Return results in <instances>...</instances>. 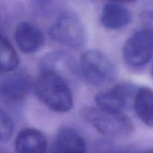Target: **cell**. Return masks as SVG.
<instances>
[{
	"label": "cell",
	"mask_w": 153,
	"mask_h": 153,
	"mask_svg": "<svg viewBox=\"0 0 153 153\" xmlns=\"http://www.w3.org/2000/svg\"><path fill=\"white\" fill-rule=\"evenodd\" d=\"M0 153H8V152H7L6 150H4V149H0Z\"/></svg>",
	"instance_id": "cell-19"
},
{
	"label": "cell",
	"mask_w": 153,
	"mask_h": 153,
	"mask_svg": "<svg viewBox=\"0 0 153 153\" xmlns=\"http://www.w3.org/2000/svg\"><path fill=\"white\" fill-rule=\"evenodd\" d=\"M131 21V13L120 3L109 1L102 7L100 22L107 29H120L128 25Z\"/></svg>",
	"instance_id": "cell-11"
},
{
	"label": "cell",
	"mask_w": 153,
	"mask_h": 153,
	"mask_svg": "<svg viewBox=\"0 0 153 153\" xmlns=\"http://www.w3.org/2000/svg\"><path fill=\"white\" fill-rule=\"evenodd\" d=\"M146 153H153V148H152V149H151L150 150L147 151V152H146Z\"/></svg>",
	"instance_id": "cell-21"
},
{
	"label": "cell",
	"mask_w": 153,
	"mask_h": 153,
	"mask_svg": "<svg viewBox=\"0 0 153 153\" xmlns=\"http://www.w3.org/2000/svg\"><path fill=\"white\" fill-rule=\"evenodd\" d=\"M82 114L90 125L106 137H123L131 134L134 129L132 120L123 112L109 111L99 107H86Z\"/></svg>",
	"instance_id": "cell-2"
},
{
	"label": "cell",
	"mask_w": 153,
	"mask_h": 153,
	"mask_svg": "<svg viewBox=\"0 0 153 153\" xmlns=\"http://www.w3.org/2000/svg\"><path fill=\"white\" fill-rule=\"evenodd\" d=\"M47 140L44 134L33 128L20 131L15 140L16 153H46Z\"/></svg>",
	"instance_id": "cell-12"
},
{
	"label": "cell",
	"mask_w": 153,
	"mask_h": 153,
	"mask_svg": "<svg viewBox=\"0 0 153 153\" xmlns=\"http://www.w3.org/2000/svg\"><path fill=\"white\" fill-rule=\"evenodd\" d=\"M109 1H112V2H117L120 3V4H125V3H131L134 2L136 0H108Z\"/></svg>",
	"instance_id": "cell-17"
},
{
	"label": "cell",
	"mask_w": 153,
	"mask_h": 153,
	"mask_svg": "<svg viewBox=\"0 0 153 153\" xmlns=\"http://www.w3.org/2000/svg\"><path fill=\"white\" fill-rule=\"evenodd\" d=\"M14 37L18 47L25 54L37 52L44 42L41 30L29 22H22L16 26Z\"/></svg>",
	"instance_id": "cell-9"
},
{
	"label": "cell",
	"mask_w": 153,
	"mask_h": 153,
	"mask_svg": "<svg viewBox=\"0 0 153 153\" xmlns=\"http://www.w3.org/2000/svg\"><path fill=\"white\" fill-rule=\"evenodd\" d=\"M2 28H3V19H2V16H1V13H0V34H1Z\"/></svg>",
	"instance_id": "cell-18"
},
{
	"label": "cell",
	"mask_w": 153,
	"mask_h": 153,
	"mask_svg": "<svg viewBox=\"0 0 153 153\" xmlns=\"http://www.w3.org/2000/svg\"><path fill=\"white\" fill-rule=\"evenodd\" d=\"M151 75H152V77L153 79V64H152V68H151Z\"/></svg>",
	"instance_id": "cell-20"
},
{
	"label": "cell",
	"mask_w": 153,
	"mask_h": 153,
	"mask_svg": "<svg viewBox=\"0 0 153 153\" xmlns=\"http://www.w3.org/2000/svg\"><path fill=\"white\" fill-rule=\"evenodd\" d=\"M133 105L140 121L153 128V90L147 87L137 89Z\"/></svg>",
	"instance_id": "cell-13"
},
{
	"label": "cell",
	"mask_w": 153,
	"mask_h": 153,
	"mask_svg": "<svg viewBox=\"0 0 153 153\" xmlns=\"http://www.w3.org/2000/svg\"><path fill=\"white\" fill-rule=\"evenodd\" d=\"M19 64V57L11 43L0 34V72L3 73L14 71Z\"/></svg>",
	"instance_id": "cell-14"
},
{
	"label": "cell",
	"mask_w": 153,
	"mask_h": 153,
	"mask_svg": "<svg viewBox=\"0 0 153 153\" xmlns=\"http://www.w3.org/2000/svg\"><path fill=\"white\" fill-rule=\"evenodd\" d=\"M34 92L39 100L52 111L66 113L73 108L70 84L56 73L40 71L34 82Z\"/></svg>",
	"instance_id": "cell-1"
},
{
	"label": "cell",
	"mask_w": 153,
	"mask_h": 153,
	"mask_svg": "<svg viewBox=\"0 0 153 153\" xmlns=\"http://www.w3.org/2000/svg\"><path fill=\"white\" fill-rule=\"evenodd\" d=\"M40 71H50L64 78L69 84L80 74L74 57L68 52L57 50L46 54L40 62Z\"/></svg>",
	"instance_id": "cell-7"
},
{
	"label": "cell",
	"mask_w": 153,
	"mask_h": 153,
	"mask_svg": "<svg viewBox=\"0 0 153 153\" xmlns=\"http://www.w3.org/2000/svg\"><path fill=\"white\" fill-rule=\"evenodd\" d=\"M14 124L9 114L0 106V142L5 143L11 138Z\"/></svg>",
	"instance_id": "cell-15"
},
{
	"label": "cell",
	"mask_w": 153,
	"mask_h": 153,
	"mask_svg": "<svg viewBox=\"0 0 153 153\" xmlns=\"http://www.w3.org/2000/svg\"><path fill=\"white\" fill-rule=\"evenodd\" d=\"M140 18L146 28L153 31V10H145L141 12Z\"/></svg>",
	"instance_id": "cell-16"
},
{
	"label": "cell",
	"mask_w": 153,
	"mask_h": 153,
	"mask_svg": "<svg viewBox=\"0 0 153 153\" xmlns=\"http://www.w3.org/2000/svg\"><path fill=\"white\" fill-rule=\"evenodd\" d=\"M51 153H86V143L74 128L64 126L57 133Z\"/></svg>",
	"instance_id": "cell-10"
},
{
	"label": "cell",
	"mask_w": 153,
	"mask_h": 153,
	"mask_svg": "<svg viewBox=\"0 0 153 153\" xmlns=\"http://www.w3.org/2000/svg\"><path fill=\"white\" fill-rule=\"evenodd\" d=\"M137 88L130 83H120L99 93L95 97L97 107L105 111L123 112L134 103Z\"/></svg>",
	"instance_id": "cell-6"
},
{
	"label": "cell",
	"mask_w": 153,
	"mask_h": 153,
	"mask_svg": "<svg viewBox=\"0 0 153 153\" xmlns=\"http://www.w3.org/2000/svg\"><path fill=\"white\" fill-rule=\"evenodd\" d=\"M50 38L67 47H82L86 40V31L82 19L73 10H65L58 16L49 31Z\"/></svg>",
	"instance_id": "cell-3"
},
{
	"label": "cell",
	"mask_w": 153,
	"mask_h": 153,
	"mask_svg": "<svg viewBox=\"0 0 153 153\" xmlns=\"http://www.w3.org/2000/svg\"><path fill=\"white\" fill-rule=\"evenodd\" d=\"M0 79V98L9 102H16L23 100L31 88V79L23 71L5 73Z\"/></svg>",
	"instance_id": "cell-8"
},
{
	"label": "cell",
	"mask_w": 153,
	"mask_h": 153,
	"mask_svg": "<svg viewBox=\"0 0 153 153\" xmlns=\"http://www.w3.org/2000/svg\"><path fill=\"white\" fill-rule=\"evenodd\" d=\"M123 58L132 67H142L153 58V31L148 28L134 32L124 44Z\"/></svg>",
	"instance_id": "cell-5"
},
{
	"label": "cell",
	"mask_w": 153,
	"mask_h": 153,
	"mask_svg": "<svg viewBox=\"0 0 153 153\" xmlns=\"http://www.w3.org/2000/svg\"><path fill=\"white\" fill-rule=\"evenodd\" d=\"M80 73L87 82L93 86L110 83L116 77L117 71L110 58L98 49H90L82 54Z\"/></svg>",
	"instance_id": "cell-4"
}]
</instances>
